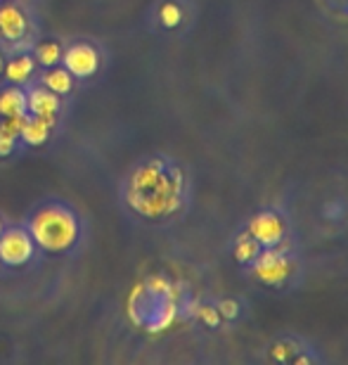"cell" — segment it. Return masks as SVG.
<instances>
[{
  "label": "cell",
  "mask_w": 348,
  "mask_h": 365,
  "mask_svg": "<svg viewBox=\"0 0 348 365\" xmlns=\"http://www.w3.org/2000/svg\"><path fill=\"white\" fill-rule=\"evenodd\" d=\"M28 34V19L17 5H0V36L17 43Z\"/></svg>",
  "instance_id": "7"
},
{
  "label": "cell",
  "mask_w": 348,
  "mask_h": 365,
  "mask_svg": "<svg viewBox=\"0 0 348 365\" xmlns=\"http://www.w3.org/2000/svg\"><path fill=\"white\" fill-rule=\"evenodd\" d=\"M50 130H53V123L41 119V116H28L24 123V130H21V138H24L26 145H43L48 143Z\"/></svg>",
  "instance_id": "10"
},
{
  "label": "cell",
  "mask_w": 348,
  "mask_h": 365,
  "mask_svg": "<svg viewBox=\"0 0 348 365\" xmlns=\"http://www.w3.org/2000/svg\"><path fill=\"white\" fill-rule=\"evenodd\" d=\"M3 69H5V60H3V55H0V74H3Z\"/></svg>",
  "instance_id": "20"
},
{
  "label": "cell",
  "mask_w": 348,
  "mask_h": 365,
  "mask_svg": "<svg viewBox=\"0 0 348 365\" xmlns=\"http://www.w3.org/2000/svg\"><path fill=\"white\" fill-rule=\"evenodd\" d=\"M256 259V277L265 284H282L292 273V261L280 252H260Z\"/></svg>",
  "instance_id": "5"
},
{
  "label": "cell",
  "mask_w": 348,
  "mask_h": 365,
  "mask_svg": "<svg viewBox=\"0 0 348 365\" xmlns=\"http://www.w3.org/2000/svg\"><path fill=\"white\" fill-rule=\"evenodd\" d=\"M159 19H162V24L164 26H178L180 24V19H183V12H180V7L178 5H173V3H166L162 7V12H159Z\"/></svg>",
  "instance_id": "16"
},
{
  "label": "cell",
  "mask_w": 348,
  "mask_h": 365,
  "mask_svg": "<svg viewBox=\"0 0 348 365\" xmlns=\"http://www.w3.org/2000/svg\"><path fill=\"white\" fill-rule=\"evenodd\" d=\"M260 254V242L258 240H253L249 232H244V235H239L237 245H235V259L239 264H249Z\"/></svg>",
  "instance_id": "13"
},
{
  "label": "cell",
  "mask_w": 348,
  "mask_h": 365,
  "mask_svg": "<svg viewBox=\"0 0 348 365\" xmlns=\"http://www.w3.org/2000/svg\"><path fill=\"white\" fill-rule=\"evenodd\" d=\"M218 313H221L223 318H235L237 313H239V304L232 302V299H226V302H221Z\"/></svg>",
  "instance_id": "18"
},
{
  "label": "cell",
  "mask_w": 348,
  "mask_h": 365,
  "mask_svg": "<svg viewBox=\"0 0 348 365\" xmlns=\"http://www.w3.org/2000/svg\"><path fill=\"white\" fill-rule=\"evenodd\" d=\"M199 318L204 320V323L209 325V327H216L221 323V313H218V309H211V306H201L199 309Z\"/></svg>",
  "instance_id": "17"
},
{
  "label": "cell",
  "mask_w": 348,
  "mask_h": 365,
  "mask_svg": "<svg viewBox=\"0 0 348 365\" xmlns=\"http://www.w3.org/2000/svg\"><path fill=\"white\" fill-rule=\"evenodd\" d=\"M0 235H3V223H0Z\"/></svg>",
  "instance_id": "21"
},
{
  "label": "cell",
  "mask_w": 348,
  "mask_h": 365,
  "mask_svg": "<svg viewBox=\"0 0 348 365\" xmlns=\"http://www.w3.org/2000/svg\"><path fill=\"white\" fill-rule=\"evenodd\" d=\"M43 88L53 91L55 95H67L74 88V76L67 69H50L43 74Z\"/></svg>",
  "instance_id": "12"
},
{
  "label": "cell",
  "mask_w": 348,
  "mask_h": 365,
  "mask_svg": "<svg viewBox=\"0 0 348 365\" xmlns=\"http://www.w3.org/2000/svg\"><path fill=\"white\" fill-rule=\"evenodd\" d=\"M249 235L253 240H258L260 245L273 247L280 242L282 235H285V223H282V218L275 214H258L249 223Z\"/></svg>",
  "instance_id": "6"
},
{
  "label": "cell",
  "mask_w": 348,
  "mask_h": 365,
  "mask_svg": "<svg viewBox=\"0 0 348 365\" xmlns=\"http://www.w3.org/2000/svg\"><path fill=\"white\" fill-rule=\"evenodd\" d=\"M26 109L33 116H41V119L50 121L55 126V116L60 112V95H55L48 88H33L26 95Z\"/></svg>",
  "instance_id": "8"
},
{
  "label": "cell",
  "mask_w": 348,
  "mask_h": 365,
  "mask_svg": "<svg viewBox=\"0 0 348 365\" xmlns=\"http://www.w3.org/2000/svg\"><path fill=\"white\" fill-rule=\"evenodd\" d=\"M130 209L147 218H162L173 214L183 200V176L178 169H166L162 159L133 171L126 187Z\"/></svg>",
  "instance_id": "1"
},
{
  "label": "cell",
  "mask_w": 348,
  "mask_h": 365,
  "mask_svg": "<svg viewBox=\"0 0 348 365\" xmlns=\"http://www.w3.org/2000/svg\"><path fill=\"white\" fill-rule=\"evenodd\" d=\"M26 112V95L19 88H7L0 93V116H17Z\"/></svg>",
  "instance_id": "11"
},
{
  "label": "cell",
  "mask_w": 348,
  "mask_h": 365,
  "mask_svg": "<svg viewBox=\"0 0 348 365\" xmlns=\"http://www.w3.org/2000/svg\"><path fill=\"white\" fill-rule=\"evenodd\" d=\"M62 62H64V69H67L71 76L88 78L95 74L100 67V55L93 46L78 43V46H71L67 53L62 55Z\"/></svg>",
  "instance_id": "4"
},
{
  "label": "cell",
  "mask_w": 348,
  "mask_h": 365,
  "mask_svg": "<svg viewBox=\"0 0 348 365\" xmlns=\"http://www.w3.org/2000/svg\"><path fill=\"white\" fill-rule=\"evenodd\" d=\"M3 71H5V78L10 83L24 86V83H28V78L33 76L36 62H33V57H28V55H17V57H12V60L5 64Z\"/></svg>",
  "instance_id": "9"
},
{
  "label": "cell",
  "mask_w": 348,
  "mask_h": 365,
  "mask_svg": "<svg viewBox=\"0 0 348 365\" xmlns=\"http://www.w3.org/2000/svg\"><path fill=\"white\" fill-rule=\"evenodd\" d=\"M33 237L31 232L12 228L0 235V261L7 266H24L33 257Z\"/></svg>",
  "instance_id": "3"
},
{
  "label": "cell",
  "mask_w": 348,
  "mask_h": 365,
  "mask_svg": "<svg viewBox=\"0 0 348 365\" xmlns=\"http://www.w3.org/2000/svg\"><path fill=\"white\" fill-rule=\"evenodd\" d=\"M14 152V138H7L0 133V157H7Z\"/></svg>",
  "instance_id": "19"
},
{
  "label": "cell",
  "mask_w": 348,
  "mask_h": 365,
  "mask_svg": "<svg viewBox=\"0 0 348 365\" xmlns=\"http://www.w3.org/2000/svg\"><path fill=\"white\" fill-rule=\"evenodd\" d=\"M62 57V46L55 41H48V43H41L38 50H36V60H38L43 67H55Z\"/></svg>",
  "instance_id": "14"
},
{
  "label": "cell",
  "mask_w": 348,
  "mask_h": 365,
  "mask_svg": "<svg viewBox=\"0 0 348 365\" xmlns=\"http://www.w3.org/2000/svg\"><path fill=\"white\" fill-rule=\"evenodd\" d=\"M31 237L46 252H67L78 237V221L64 207L41 209L31 221Z\"/></svg>",
  "instance_id": "2"
},
{
  "label": "cell",
  "mask_w": 348,
  "mask_h": 365,
  "mask_svg": "<svg viewBox=\"0 0 348 365\" xmlns=\"http://www.w3.org/2000/svg\"><path fill=\"white\" fill-rule=\"evenodd\" d=\"M28 119V114H17V116H5L3 123H0V133L7 138H21V130H24V123Z\"/></svg>",
  "instance_id": "15"
}]
</instances>
